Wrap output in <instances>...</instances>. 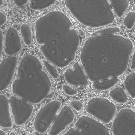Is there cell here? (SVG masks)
Instances as JSON below:
<instances>
[{"instance_id": "3", "label": "cell", "mask_w": 135, "mask_h": 135, "mask_svg": "<svg viewBox=\"0 0 135 135\" xmlns=\"http://www.w3.org/2000/svg\"><path fill=\"white\" fill-rule=\"evenodd\" d=\"M62 135H110L103 123L86 115H83L74 125Z\"/></svg>"}, {"instance_id": "7", "label": "cell", "mask_w": 135, "mask_h": 135, "mask_svg": "<svg viewBox=\"0 0 135 135\" xmlns=\"http://www.w3.org/2000/svg\"><path fill=\"white\" fill-rule=\"evenodd\" d=\"M75 114L68 105H64L57 114L48 132L49 135H59L71 124Z\"/></svg>"}, {"instance_id": "11", "label": "cell", "mask_w": 135, "mask_h": 135, "mask_svg": "<svg viewBox=\"0 0 135 135\" xmlns=\"http://www.w3.org/2000/svg\"><path fill=\"white\" fill-rule=\"evenodd\" d=\"M13 126L9 99L6 95L0 94V127L9 128Z\"/></svg>"}, {"instance_id": "5", "label": "cell", "mask_w": 135, "mask_h": 135, "mask_svg": "<svg viewBox=\"0 0 135 135\" xmlns=\"http://www.w3.org/2000/svg\"><path fill=\"white\" fill-rule=\"evenodd\" d=\"M135 113L128 108L120 109L112 124L113 135H135Z\"/></svg>"}, {"instance_id": "8", "label": "cell", "mask_w": 135, "mask_h": 135, "mask_svg": "<svg viewBox=\"0 0 135 135\" xmlns=\"http://www.w3.org/2000/svg\"><path fill=\"white\" fill-rule=\"evenodd\" d=\"M18 63L15 56H9L0 62V92L4 91L12 81Z\"/></svg>"}, {"instance_id": "1", "label": "cell", "mask_w": 135, "mask_h": 135, "mask_svg": "<svg viewBox=\"0 0 135 135\" xmlns=\"http://www.w3.org/2000/svg\"><path fill=\"white\" fill-rule=\"evenodd\" d=\"M51 87V80L40 60L32 55L24 56L11 86L15 95L31 104H37L47 98Z\"/></svg>"}, {"instance_id": "9", "label": "cell", "mask_w": 135, "mask_h": 135, "mask_svg": "<svg viewBox=\"0 0 135 135\" xmlns=\"http://www.w3.org/2000/svg\"><path fill=\"white\" fill-rule=\"evenodd\" d=\"M63 77L66 83L74 87H86L88 84L87 77L81 65L78 62L65 70Z\"/></svg>"}, {"instance_id": "16", "label": "cell", "mask_w": 135, "mask_h": 135, "mask_svg": "<svg viewBox=\"0 0 135 135\" xmlns=\"http://www.w3.org/2000/svg\"><path fill=\"white\" fill-rule=\"evenodd\" d=\"M42 62L46 70L52 78L54 79H57L59 76V74L56 68L46 60H43Z\"/></svg>"}, {"instance_id": "27", "label": "cell", "mask_w": 135, "mask_h": 135, "mask_svg": "<svg viewBox=\"0 0 135 135\" xmlns=\"http://www.w3.org/2000/svg\"><path fill=\"white\" fill-rule=\"evenodd\" d=\"M4 4V1L3 0H0V7L2 6Z\"/></svg>"}, {"instance_id": "6", "label": "cell", "mask_w": 135, "mask_h": 135, "mask_svg": "<svg viewBox=\"0 0 135 135\" xmlns=\"http://www.w3.org/2000/svg\"><path fill=\"white\" fill-rule=\"evenodd\" d=\"M9 99L15 124L17 126L24 124L31 117L34 110L33 106L15 95H11Z\"/></svg>"}, {"instance_id": "15", "label": "cell", "mask_w": 135, "mask_h": 135, "mask_svg": "<svg viewBox=\"0 0 135 135\" xmlns=\"http://www.w3.org/2000/svg\"><path fill=\"white\" fill-rule=\"evenodd\" d=\"M20 32L25 44L30 45L32 41V35L30 26L26 23L22 24L20 27Z\"/></svg>"}, {"instance_id": "26", "label": "cell", "mask_w": 135, "mask_h": 135, "mask_svg": "<svg viewBox=\"0 0 135 135\" xmlns=\"http://www.w3.org/2000/svg\"><path fill=\"white\" fill-rule=\"evenodd\" d=\"M0 135H7V134L5 131L0 129Z\"/></svg>"}, {"instance_id": "4", "label": "cell", "mask_w": 135, "mask_h": 135, "mask_svg": "<svg viewBox=\"0 0 135 135\" xmlns=\"http://www.w3.org/2000/svg\"><path fill=\"white\" fill-rule=\"evenodd\" d=\"M62 105L61 101L55 100L41 107L34 120L33 127L35 131L41 133L46 132L53 122Z\"/></svg>"}, {"instance_id": "22", "label": "cell", "mask_w": 135, "mask_h": 135, "mask_svg": "<svg viewBox=\"0 0 135 135\" xmlns=\"http://www.w3.org/2000/svg\"><path fill=\"white\" fill-rule=\"evenodd\" d=\"M130 69L131 70H133L135 69L134 54L131 59Z\"/></svg>"}, {"instance_id": "23", "label": "cell", "mask_w": 135, "mask_h": 135, "mask_svg": "<svg viewBox=\"0 0 135 135\" xmlns=\"http://www.w3.org/2000/svg\"><path fill=\"white\" fill-rule=\"evenodd\" d=\"M55 93V91H52L51 92H50L47 97V99H52L54 97Z\"/></svg>"}, {"instance_id": "18", "label": "cell", "mask_w": 135, "mask_h": 135, "mask_svg": "<svg viewBox=\"0 0 135 135\" xmlns=\"http://www.w3.org/2000/svg\"><path fill=\"white\" fill-rule=\"evenodd\" d=\"M69 104L70 106L77 112L80 111L83 109V104L80 100H73L70 101Z\"/></svg>"}, {"instance_id": "14", "label": "cell", "mask_w": 135, "mask_h": 135, "mask_svg": "<svg viewBox=\"0 0 135 135\" xmlns=\"http://www.w3.org/2000/svg\"><path fill=\"white\" fill-rule=\"evenodd\" d=\"M135 73L133 71L125 77L123 82L124 89L131 98L134 99L135 93Z\"/></svg>"}, {"instance_id": "17", "label": "cell", "mask_w": 135, "mask_h": 135, "mask_svg": "<svg viewBox=\"0 0 135 135\" xmlns=\"http://www.w3.org/2000/svg\"><path fill=\"white\" fill-rule=\"evenodd\" d=\"M62 89L64 93L69 96L75 95L78 93L76 90L65 84L62 85Z\"/></svg>"}, {"instance_id": "10", "label": "cell", "mask_w": 135, "mask_h": 135, "mask_svg": "<svg viewBox=\"0 0 135 135\" xmlns=\"http://www.w3.org/2000/svg\"><path fill=\"white\" fill-rule=\"evenodd\" d=\"M22 45L19 32L16 28L10 27L7 30L4 40L3 49L5 54L14 56L21 50Z\"/></svg>"}, {"instance_id": "20", "label": "cell", "mask_w": 135, "mask_h": 135, "mask_svg": "<svg viewBox=\"0 0 135 135\" xmlns=\"http://www.w3.org/2000/svg\"><path fill=\"white\" fill-rule=\"evenodd\" d=\"M7 17L6 14L0 11V26L5 24L7 21Z\"/></svg>"}, {"instance_id": "24", "label": "cell", "mask_w": 135, "mask_h": 135, "mask_svg": "<svg viewBox=\"0 0 135 135\" xmlns=\"http://www.w3.org/2000/svg\"><path fill=\"white\" fill-rule=\"evenodd\" d=\"M76 89L80 91H83L85 89V87L82 86H78L76 87Z\"/></svg>"}, {"instance_id": "21", "label": "cell", "mask_w": 135, "mask_h": 135, "mask_svg": "<svg viewBox=\"0 0 135 135\" xmlns=\"http://www.w3.org/2000/svg\"><path fill=\"white\" fill-rule=\"evenodd\" d=\"M28 1V0H14L13 2L16 6L19 7L26 4Z\"/></svg>"}, {"instance_id": "2", "label": "cell", "mask_w": 135, "mask_h": 135, "mask_svg": "<svg viewBox=\"0 0 135 135\" xmlns=\"http://www.w3.org/2000/svg\"><path fill=\"white\" fill-rule=\"evenodd\" d=\"M116 105L103 97H95L88 102L86 111L102 123L108 124L113 119L117 112Z\"/></svg>"}, {"instance_id": "19", "label": "cell", "mask_w": 135, "mask_h": 135, "mask_svg": "<svg viewBox=\"0 0 135 135\" xmlns=\"http://www.w3.org/2000/svg\"><path fill=\"white\" fill-rule=\"evenodd\" d=\"M4 36L3 31L0 29V58L2 55L4 47Z\"/></svg>"}, {"instance_id": "13", "label": "cell", "mask_w": 135, "mask_h": 135, "mask_svg": "<svg viewBox=\"0 0 135 135\" xmlns=\"http://www.w3.org/2000/svg\"><path fill=\"white\" fill-rule=\"evenodd\" d=\"M109 96L115 102L120 104L126 103L128 98L123 88L120 86H117L109 92Z\"/></svg>"}, {"instance_id": "12", "label": "cell", "mask_w": 135, "mask_h": 135, "mask_svg": "<svg viewBox=\"0 0 135 135\" xmlns=\"http://www.w3.org/2000/svg\"><path fill=\"white\" fill-rule=\"evenodd\" d=\"M118 77L110 78L93 83V89L99 91H106L113 87L120 81Z\"/></svg>"}, {"instance_id": "25", "label": "cell", "mask_w": 135, "mask_h": 135, "mask_svg": "<svg viewBox=\"0 0 135 135\" xmlns=\"http://www.w3.org/2000/svg\"><path fill=\"white\" fill-rule=\"evenodd\" d=\"M78 32L79 33V34L81 37H83L84 36V31L81 30V29H79L78 30Z\"/></svg>"}]
</instances>
